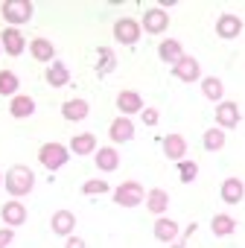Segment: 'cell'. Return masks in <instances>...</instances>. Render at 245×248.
Listing matches in <instances>:
<instances>
[{"label": "cell", "instance_id": "obj_1", "mask_svg": "<svg viewBox=\"0 0 245 248\" xmlns=\"http://www.w3.org/2000/svg\"><path fill=\"white\" fill-rule=\"evenodd\" d=\"M3 187L9 190V196H12V199H24V196H30V193H32V187H35V175H32V170H30V167L15 164V167L3 175Z\"/></svg>", "mask_w": 245, "mask_h": 248}, {"label": "cell", "instance_id": "obj_2", "mask_svg": "<svg viewBox=\"0 0 245 248\" xmlns=\"http://www.w3.org/2000/svg\"><path fill=\"white\" fill-rule=\"evenodd\" d=\"M67 146L64 143H56V140H50V143H44L41 149H38V161H41V167L44 170H50V172H56V170H61L64 164H67Z\"/></svg>", "mask_w": 245, "mask_h": 248}, {"label": "cell", "instance_id": "obj_3", "mask_svg": "<svg viewBox=\"0 0 245 248\" xmlns=\"http://www.w3.org/2000/svg\"><path fill=\"white\" fill-rule=\"evenodd\" d=\"M0 15L9 21V27L18 30L21 24H27L32 18V3L30 0H6V3L0 6Z\"/></svg>", "mask_w": 245, "mask_h": 248}, {"label": "cell", "instance_id": "obj_4", "mask_svg": "<svg viewBox=\"0 0 245 248\" xmlns=\"http://www.w3.org/2000/svg\"><path fill=\"white\" fill-rule=\"evenodd\" d=\"M114 202L120 207H138L140 202H146V193L138 181H122L117 190H114Z\"/></svg>", "mask_w": 245, "mask_h": 248}, {"label": "cell", "instance_id": "obj_5", "mask_svg": "<svg viewBox=\"0 0 245 248\" xmlns=\"http://www.w3.org/2000/svg\"><path fill=\"white\" fill-rule=\"evenodd\" d=\"M140 32H143V27H140L135 18H120V21L114 24V38H117L120 44H138V41H140Z\"/></svg>", "mask_w": 245, "mask_h": 248}, {"label": "cell", "instance_id": "obj_6", "mask_svg": "<svg viewBox=\"0 0 245 248\" xmlns=\"http://www.w3.org/2000/svg\"><path fill=\"white\" fill-rule=\"evenodd\" d=\"M239 32H242V21H239V15L225 12V15H219V18H216V35H219V38L233 41Z\"/></svg>", "mask_w": 245, "mask_h": 248}, {"label": "cell", "instance_id": "obj_7", "mask_svg": "<svg viewBox=\"0 0 245 248\" xmlns=\"http://www.w3.org/2000/svg\"><path fill=\"white\" fill-rule=\"evenodd\" d=\"M117 108L122 117H132V114H140L143 111V96L138 91H120L117 93Z\"/></svg>", "mask_w": 245, "mask_h": 248}, {"label": "cell", "instance_id": "obj_8", "mask_svg": "<svg viewBox=\"0 0 245 248\" xmlns=\"http://www.w3.org/2000/svg\"><path fill=\"white\" fill-rule=\"evenodd\" d=\"M108 138L114 143H129L135 138V123H132V117H117L111 123V129H108Z\"/></svg>", "mask_w": 245, "mask_h": 248}, {"label": "cell", "instance_id": "obj_9", "mask_svg": "<svg viewBox=\"0 0 245 248\" xmlns=\"http://www.w3.org/2000/svg\"><path fill=\"white\" fill-rule=\"evenodd\" d=\"M0 47H3L9 56H21L24 50H27V41H24V35H21V30H15V27H6L3 30V35H0Z\"/></svg>", "mask_w": 245, "mask_h": 248}, {"label": "cell", "instance_id": "obj_10", "mask_svg": "<svg viewBox=\"0 0 245 248\" xmlns=\"http://www.w3.org/2000/svg\"><path fill=\"white\" fill-rule=\"evenodd\" d=\"M239 105L236 102H219V108H216V123H219V129H233V126H239Z\"/></svg>", "mask_w": 245, "mask_h": 248}, {"label": "cell", "instance_id": "obj_11", "mask_svg": "<svg viewBox=\"0 0 245 248\" xmlns=\"http://www.w3.org/2000/svg\"><path fill=\"white\" fill-rule=\"evenodd\" d=\"M146 32H152V35H161V32H167V27H169V15L164 12V9H149L146 15H143V24H140Z\"/></svg>", "mask_w": 245, "mask_h": 248}, {"label": "cell", "instance_id": "obj_12", "mask_svg": "<svg viewBox=\"0 0 245 248\" xmlns=\"http://www.w3.org/2000/svg\"><path fill=\"white\" fill-rule=\"evenodd\" d=\"M172 76L181 79V82H196V79H199V62H196L193 56L178 59V62L172 64Z\"/></svg>", "mask_w": 245, "mask_h": 248}, {"label": "cell", "instance_id": "obj_13", "mask_svg": "<svg viewBox=\"0 0 245 248\" xmlns=\"http://www.w3.org/2000/svg\"><path fill=\"white\" fill-rule=\"evenodd\" d=\"M0 216H3V222H6V228H18V225H24L27 222V207L21 204V202H6L3 204V210H0Z\"/></svg>", "mask_w": 245, "mask_h": 248}, {"label": "cell", "instance_id": "obj_14", "mask_svg": "<svg viewBox=\"0 0 245 248\" xmlns=\"http://www.w3.org/2000/svg\"><path fill=\"white\" fill-rule=\"evenodd\" d=\"M50 225H53V233H59V236H73L76 216H73L70 210H56L53 219H50Z\"/></svg>", "mask_w": 245, "mask_h": 248}, {"label": "cell", "instance_id": "obj_15", "mask_svg": "<svg viewBox=\"0 0 245 248\" xmlns=\"http://www.w3.org/2000/svg\"><path fill=\"white\" fill-rule=\"evenodd\" d=\"M93 161H96V167H99L102 172H114V170L120 167V152H117L114 146H102V149L93 152Z\"/></svg>", "mask_w": 245, "mask_h": 248}, {"label": "cell", "instance_id": "obj_16", "mask_svg": "<svg viewBox=\"0 0 245 248\" xmlns=\"http://www.w3.org/2000/svg\"><path fill=\"white\" fill-rule=\"evenodd\" d=\"M88 114H91V105H88L85 99H67V102L61 105V117L70 120V123H79V120H85Z\"/></svg>", "mask_w": 245, "mask_h": 248}, {"label": "cell", "instance_id": "obj_17", "mask_svg": "<svg viewBox=\"0 0 245 248\" xmlns=\"http://www.w3.org/2000/svg\"><path fill=\"white\" fill-rule=\"evenodd\" d=\"M164 155H167L169 161H184V155H187V140H184L181 135H167V138H164Z\"/></svg>", "mask_w": 245, "mask_h": 248}, {"label": "cell", "instance_id": "obj_18", "mask_svg": "<svg viewBox=\"0 0 245 248\" xmlns=\"http://www.w3.org/2000/svg\"><path fill=\"white\" fill-rule=\"evenodd\" d=\"M219 193H222V202H228V204H239L242 196H245V184H242L239 178H225Z\"/></svg>", "mask_w": 245, "mask_h": 248}, {"label": "cell", "instance_id": "obj_19", "mask_svg": "<svg viewBox=\"0 0 245 248\" xmlns=\"http://www.w3.org/2000/svg\"><path fill=\"white\" fill-rule=\"evenodd\" d=\"M35 111V99L32 96H27V93H18V96H12V102H9V114L12 117H30Z\"/></svg>", "mask_w": 245, "mask_h": 248}, {"label": "cell", "instance_id": "obj_20", "mask_svg": "<svg viewBox=\"0 0 245 248\" xmlns=\"http://www.w3.org/2000/svg\"><path fill=\"white\" fill-rule=\"evenodd\" d=\"M146 207H149L155 216H161V213L169 207V193H167V190H161V187L149 190V193H146Z\"/></svg>", "mask_w": 245, "mask_h": 248}, {"label": "cell", "instance_id": "obj_21", "mask_svg": "<svg viewBox=\"0 0 245 248\" xmlns=\"http://www.w3.org/2000/svg\"><path fill=\"white\" fill-rule=\"evenodd\" d=\"M47 82H50L53 88H64V85L70 82V70H67V64H61V62H50V67H47Z\"/></svg>", "mask_w": 245, "mask_h": 248}, {"label": "cell", "instance_id": "obj_22", "mask_svg": "<svg viewBox=\"0 0 245 248\" xmlns=\"http://www.w3.org/2000/svg\"><path fill=\"white\" fill-rule=\"evenodd\" d=\"M70 152H73V155H93V152H96V138H93L91 132L76 135V138L70 140Z\"/></svg>", "mask_w": 245, "mask_h": 248}, {"label": "cell", "instance_id": "obj_23", "mask_svg": "<svg viewBox=\"0 0 245 248\" xmlns=\"http://www.w3.org/2000/svg\"><path fill=\"white\" fill-rule=\"evenodd\" d=\"M175 236H178V222H172V219H167V216H158V222H155V239L172 242Z\"/></svg>", "mask_w": 245, "mask_h": 248}, {"label": "cell", "instance_id": "obj_24", "mask_svg": "<svg viewBox=\"0 0 245 248\" xmlns=\"http://www.w3.org/2000/svg\"><path fill=\"white\" fill-rule=\"evenodd\" d=\"M158 56H161V62H169V64H175L178 59H184V50H181V44H178L175 38H167V41H161V47H158Z\"/></svg>", "mask_w": 245, "mask_h": 248}, {"label": "cell", "instance_id": "obj_25", "mask_svg": "<svg viewBox=\"0 0 245 248\" xmlns=\"http://www.w3.org/2000/svg\"><path fill=\"white\" fill-rule=\"evenodd\" d=\"M30 53H32V59H35V62H53L56 47H53L47 38H35V41L30 44Z\"/></svg>", "mask_w": 245, "mask_h": 248}, {"label": "cell", "instance_id": "obj_26", "mask_svg": "<svg viewBox=\"0 0 245 248\" xmlns=\"http://www.w3.org/2000/svg\"><path fill=\"white\" fill-rule=\"evenodd\" d=\"M210 228H213V233H216V236H230V233L236 231V219H233V216H228V213H216V216H213V222H210Z\"/></svg>", "mask_w": 245, "mask_h": 248}, {"label": "cell", "instance_id": "obj_27", "mask_svg": "<svg viewBox=\"0 0 245 248\" xmlns=\"http://www.w3.org/2000/svg\"><path fill=\"white\" fill-rule=\"evenodd\" d=\"M201 143H204V149H207V152H219V149L225 146V129H219V126L207 129V132H204V138H201Z\"/></svg>", "mask_w": 245, "mask_h": 248}, {"label": "cell", "instance_id": "obj_28", "mask_svg": "<svg viewBox=\"0 0 245 248\" xmlns=\"http://www.w3.org/2000/svg\"><path fill=\"white\" fill-rule=\"evenodd\" d=\"M201 93H204L207 99L219 102V99H222V93H225V85H222V79H216V76H207V79H201Z\"/></svg>", "mask_w": 245, "mask_h": 248}, {"label": "cell", "instance_id": "obj_29", "mask_svg": "<svg viewBox=\"0 0 245 248\" xmlns=\"http://www.w3.org/2000/svg\"><path fill=\"white\" fill-rule=\"evenodd\" d=\"M18 76L12 70H0V96H18Z\"/></svg>", "mask_w": 245, "mask_h": 248}, {"label": "cell", "instance_id": "obj_30", "mask_svg": "<svg viewBox=\"0 0 245 248\" xmlns=\"http://www.w3.org/2000/svg\"><path fill=\"white\" fill-rule=\"evenodd\" d=\"M178 175H181V181L184 184H190V181H196V175H199V164L196 161H178Z\"/></svg>", "mask_w": 245, "mask_h": 248}, {"label": "cell", "instance_id": "obj_31", "mask_svg": "<svg viewBox=\"0 0 245 248\" xmlns=\"http://www.w3.org/2000/svg\"><path fill=\"white\" fill-rule=\"evenodd\" d=\"M82 193H85V196H99V193H108V181H102V178L85 181V184H82Z\"/></svg>", "mask_w": 245, "mask_h": 248}, {"label": "cell", "instance_id": "obj_32", "mask_svg": "<svg viewBox=\"0 0 245 248\" xmlns=\"http://www.w3.org/2000/svg\"><path fill=\"white\" fill-rule=\"evenodd\" d=\"M140 117H143V123H146V126H155V123L161 120L158 108H143V111H140Z\"/></svg>", "mask_w": 245, "mask_h": 248}, {"label": "cell", "instance_id": "obj_33", "mask_svg": "<svg viewBox=\"0 0 245 248\" xmlns=\"http://www.w3.org/2000/svg\"><path fill=\"white\" fill-rule=\"evenodd\" d=\"M15 239V228H0V248H6Z\"/></svg>", "mask_w": 245, "mask_h": 248}, {"label": "cell", "instance_id": "obj_34", "mask_svg": "<svg viewBox=\"0 0 245 248\" xmlns=\"http://www.w3.org/2000/svg\"><path fill=\"white\" fill-rule=\"evenodd\" d=\"M64 248H88V245H85V239H82V236H67Z\"/></svg>", "mask_w": 245, "mask_h": 248}, {"label": "cell", "instance_id": "obj_35", "mask_svg": "<svg viewBox=\"0 0 245 248\" xmlns=\"http://www.w3.org/2000/svg\"><path fill=\"white\" fill-rule=\"evenodd\" d=\"M0 187H3V172H0Z\"/></svg>", "mask_w": 245, "mask_h": 248}, {"label": "cell", "instance_id": "obj_36", "mask_svg": "<svg viewBox=\"0 0 245 248\" xmlns=\"http://www.w3.org/2000/svg\"><path fill=\"white\" fill-rule=\"evenodd\" d=\"M0 50H3V47H0Z\"/></svg>", "mask_w": 245, "mask_h": 248}]
</instances>
